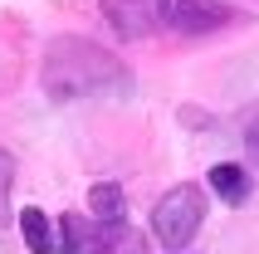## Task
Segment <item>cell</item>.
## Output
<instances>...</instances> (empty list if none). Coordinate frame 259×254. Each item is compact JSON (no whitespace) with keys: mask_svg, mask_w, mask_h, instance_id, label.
I'll return each instance as SVG.
<instances>
[{"mask_svg":"<svg viewBox=\"0 0 259 254\" xmlns=\"http://www.w3.org/2000/svg\"><path fill=\"white\" fill-rule=\"evenodd\" d=\"M201 220H205L201 186H171V191L157 200V210H152V235H157L166 249H186L191 235L201 230Z\"/></svg>","mask_w":259,"mask_h":254,"instance_id":"obj_3","label":"cell"},{"mask_svg":"<svg viewBox=\"0 0 259 254\" xmlns=\"http://www.w3.org/2000/svg\"><path fill=\"white\" fill-rule=\"evenodd\" d=\"M20 235H25L29 254H59V230H54V220H49L39 205L20 210Z\"/></svg>","mask_w":259,"mask_h":254,"instance_id":"obj_6","label":"cell"},{"mask_svg":"<svg viewBox=\"0 0 259 254\" xmlns=\"http://www.w3.org/2000/svg\"><path fill=\"white\" fill-rule=\"evenodd\" d=\"M59 254H142V235L127 220L64 215L59 220Z\"/></svg>","mask_w":259,"mask_h":254,"instance_id":"obj_2","label":"cell"},{"mask_svg":"<svg viewBox=\"0 0 259 254\" xmlns=\"http://www.w3.org/2000/svg\"><path fill=\"white\" fill-rule=\"evenodd\" d=\"M210 191H215L220 200L240 205V200L249 196V171L235 166V161H220V166H210Z\"/></svg>","mask_w":259,"mask_h":254,"instance_id":"obj_7","label":"cell"},{"mask_svg":"<svg viewBox=\"0 0 259 254\" xmlns=\"http://www.w3.org/2000/svg\"><path fill=\"white\" fill-rule=\"evenodd\" d=\"M240 127H245V137H259V103H249L240 113Z\"/></svg>","mask_w":259,"mask_h":254,"instance_id":"obj_10","label":"cell"},{"mask_svg":"<svg viewBox=\"0 0 259 254\" xmlns=\"http://www.w3.org/2000/svg\"><path fill=\"white\" fill-rule=\"evenodd\" d=\"M44 93H54L59 103L69 98H98V93H127L132 73L117 54H108L103 44L64 34L44 49Z\"/></svg>","mask_w":259,"mask_h":254,"instance_id":"obj_1","label":"cell"},{"mask_svg":"<svg viewBox=\"0 0 259 254\" xmlns=\"http://www.w3.org/2000/svg\"><path fill=\"white\" fill-rule=\"evenodd\" d=\"M10 186H15V156H10V152H0V210H5Z\"/></svg>","mask_w":259,"mask_h":254,"instance_id":"obj_9","label":"cell"},{"mask_svg":"<svg viewBox=\"0 0 259 254\" xmlns=\"http://www.w3.org/2000/svg\"><path fill=\"white\" fill-rule=\"evenodd\" d=\"M88 205H93V215H98V220H122V210H127L122 186H108V181L88 191Z\"/></svg>","mask_w":259,"mask_h":254,"instance_id":"obj_8","label":"cell"},{"mask_svg":"<svg viewBox=\"0 0 259 254\" xmlns=\"http://www.w3.org/2000/svg\"><path fill=\"white\" fill-rule=\"evenodd\" d=\"M245 147H249V161L259 166V137H245Z\"/></svg>","mask_w":259,"mask_h":254,"instance_id":"obj_11","label":"cell"},{"mask_svg":"<svg viewBox=\"0 0 259 254\" xmlns=\"http://www.w3.org/2000/svg\"><path fill=\"white\" fill-rule=\"evenodd\" d=\"M103 15L122 39H147L166 29V0H103Z\"/></svg>","mask_w":259,"mask_h":254,"instance_id":"obj_4","label":"cell"},{"mask_svg":"<svg viewBox=\"0 0 259 254\" xmlns=\"http://www.w3.org/2000/svg\"><path fill=\"white\" fill-rule=\"evenodd\" d=\"M225 20L230 10L215 0H166V29H181V34H205V29H220Z\"/></svg>","mask_w":259,"mask_h":254,"instance_id":"obj_5","label":"cell"}]
</instances>
